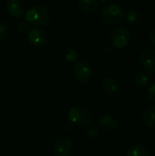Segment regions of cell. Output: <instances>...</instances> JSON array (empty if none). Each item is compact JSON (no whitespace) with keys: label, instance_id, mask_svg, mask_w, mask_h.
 I'll return each mask as SVG.
<instances>
[{"label":"cell","instance_id":"6da1fadb","mask_svg":"<svg viewBox=\"0 0 155 156\" xmlns=\"http://www.w3.org/2000/svg\"><path fill=\"white\" fill-rule=\"evenodd\" d=\"M68 120L76 127L86 128L92 123L93 115L86 107L81 105H74L69 111Z\"/></svg>","mask_w":155,"mask_h":156},{"label":"cell","instance_id":"7a4b0ae2","mask_svg":"<svg viewBox=\"0 0 155 156\" xmlns=\"http://www.w3.org/2000/svg\"><path fill=\"white\" fill-rule=\"evenodd\" d=\"M50 14L47 7L36 5L27 9L25 14V20L28 25L39 27L46 25L49 22Z\"/></svg>","mask_w":155,"mask_h":156},{"label":"cell","instance_id":"3957f363","mask_svg":"<svg viewBox=\"0 0 155 156\" xmlns=\"http://www.w3.org/2000/svg\"><path fill=\"white\" fill-rule=\"evenodd\" d=\"M125 12L123 8L117 4H111L105 5L100 10V18L104 24L118 25L124 19Z\"/></svg>","mask_w":155,"mask_h":156},{"label":"cell","instance_id":"277c9868","mask_svg":"<svg viewBox=\"0 0 155 156\" xmlns=\"http://www.w3.org/2000/svg\"><path fill=\"white\" fill-rule=\"evenodd\" d=\"M73 75L76 80L83 85L88 84L92 78V69L86 61H78L72 68Z\"/></svg>","mask_w":155,"mask_h":156},{"label":"cell","instance_id":"5b68a950","mask_svg":"<svg viewBox=\"0 0 155 156\" xmlns=\"http://www.w3.org/2000/svg\"><path fill=\"white\" fill-rule=\"evenodd\" d=\"M132 35L128 28L125 27H118L111 35V43L116 48H123L131 42Z\"/></svg>","mask_w":155,"mask_h":156},{"label":"cell","instance_id":"8992f818","mask_svg":"<svg viewBox=\"0 0 155 156\" xmlns=\"http://www.w3.org/2000/svg\"><path fill=\"white\" fill-rule=\"evenodd\" d=\"M27 39L33 47L38 48L46 47L48 43V36L47 32L38 27L29 28L27 31Z\"/></svg>","mask_w":155,"mask_h":156},{"label":"cell","instance_id":"52a82bcc","mask_svg":"<svg viewBox=\"0 0 155 156\" xmlns=\"http://www.w3.org/2000/svg\"><path fill=\"white\" fill-rule=\"evenodd\" d=\"M72 149L73 144L67 136L59 137L53 144V154L55 156H69Z\"/></svg>","mask_w":155,"mask_h":156},{"label":"cell","instance_id":"ba28073f","mask_svg":"<svg viewBox=\"0 0 155 156\" xmlns=\"http://www.w3.org/2000/svg\"><path fill=\"white\" fill-rule=\"evenodd\" d=\"M140 59L143 68L149 73H155V49L148 48L142 51Z\"/></svg>","mask_w":155,"mask_h":156},{"label":"cell","instance_id":"9c48e42d","mask_svg":"<svg viewBox=\"0 0 155 156\" xmlns=\"http://www.w3.org/2000/svg\"><path fill=\"white\" fill-rule=\"evenodd\" d=\"M6 8L8 13L15 18H20L24 15V5L21 0H7Z\"/></svg>","mask_w":155,"mask_h":156},{"label":"cell","instance_id":"30bf717a","mask_svg":"<svg viewBox=\"0 0 155 156\" xmlns=\"http://www.w3.org/2000/svg\"><path fill=\"white\" fill-rule=\"evenodd\" d=\"M101 89L109 95H116L120 90V85L114 78L106 77L101 82Z\"/></svg>","mask_w":155,"mask_h":156},{"label":"cell","instance_id":"8fae6325","mask_svg":"<svg viewBox=\"0 0 155 156\" xmlns=\"http://www.w3.org/2000/svg\"><path fill=\"white\" fill-rule=\"evenodd\" d=\"M142 122L146 128L155 127V105H148L143 110Z\"/></svg>","mask_w":155,"mask_h":156},{"label":"cell","instance_id":"7c38bea8","mask_svg":"<svg viewBox=\"0 0 155 156\" xmlns=\"http://www.w3.org/2000/svg\"><path fill=\"white\" fill-rule=\"evenodd\" d=\"M98 124L108 131H114L118 128L119 126V122L116 117L106 114L101 116L99 120H98Z\"/></svg>","mask_w":155,"mask_h":156},{"label":"cell","instance_id":"4fadbf2b","mask_svg":"<svg viewBox=\"0 0 155 156\" xmlns=\"http://www.w3.org/2000/svg\"><path fill=\"white\" fill-rule=\"evenodd\" d=\"M79 7L86 14H93L98 8V0H78Z\"/></svg>","mask_w":155,"mask_h":156},{"label":"cell","instance_id":"5bb4252c","mask_svg":"<svg viewBox=\"0 0 155 156\" xmlns=\"http://www.w3.org/2000/svg\"><path fill=\"white\" fill-rule=\"evenodd\" d=\"M133 81L137 87L140 88L146 87L151 81V74L148 71H139L135 75Z\"/></svg>","mask_w":155,"mask_h":156},{"label":"cell","instance_id":"9a60e30c","mask_svg":"<svg viewBox=\"0 0 155 156\" xmlns=\"http://www.w3.org/2000/svg\"><path fill=\"white\" fill-rule=\"evenodd\" d=\"M126 156H151V153L143 145H134L128 150Z\"/></svg>","mask_w":155,"mask_h":156},{"label":"cell","instance_id":"2e32d148","mask_svg":"<svg viewBox=\"0 0 155 156\" xmlns=\"http://www.w3.org/2000/svg\"><path fill=\"white\" fill-rule=\"evenodd\" d=\"M61 55H62L63 59L66 62H68V63H74V62H76L77 59H78V57H79L77 51L74 48H69V47L65 48L62 50Z\"/></svg>","mask_w":155,"mask_h":156},{"label":"cell","instance_id":"e0dca14e","mask_svg":"<svg viewBox=\"0 0 155 156\" xmlns=\"http://www.w3.org/2000/svg\"><path fill=\"white\" fill-rule=\"evenodd\" d=\"M124 18H125V21L127 24H129L131 26H135V25L139 24V22L141 20V16H140L139 12H137L136 10H130L125 14Z\"/></svg>","mask_w":155,"mask_h":156},{"label":"cell","instance_id":"ac0fdd59","mask_svg":"<svg viewBox=\"0 0 155 156\" xmlns=\"http://www.w3.org/2000/svg\"><path fill=\"white\" fill-rule=\"evenodd\" d=\"M89 128L86 131V134L89 138H97L100 134V129L97 126H88Z\"/></svg>","mask_w":155,"mask_h":156},{"label":"cell","instance_id":"d6986e66","mask_svg":"<svg viewBox=\"0 0 155 156\" xmlns=\"http://www.w3.org/2000/svg\"><path fill=\"white\" fill-rule=\"evenodd\" d=\"M147 97L148 100L152 102L155 103V82H153L148 89L147 91Z\"/></svg>","mask_w":155,"mask_h":156},{"label":"cell","instance_id":"ffe728a7","mask_svg":"<svg viewBox=\"0 0 155 156\" xmlns=\"http://www.w3.org/2000/svg\"><path fill=\"white\" fill-rule=\"evenodd\" d=\"M16 29H17L18 33L24 34V33H26V32H27L29 30V25L27 23H25V22H20L17 25Z\"/></svg>","mask_w":155,"mask_h":156},{"label":"cell","instance_id":"44dd1931","mask_svg":"<svg viewBox=\"0 0 155 156\" xmlns=\"http://www.w3.org/2000/svg\"><path fill=\"white\" fill-rule=\"evenodd\" d=\"M7 35H8V28H7V27L4 23L0 22V39L5 38L7 37Z\"/></svg>","mask_w":155,"mask_h":156},{"label":"cell","instance_id":"7402d4cb","mask_svg":"<svg viewBox=\"0 0 155 156\" xmlns=\"http://www.w3.org/2000/svg\"><path fill=\"white\" fill-rule=\"evenodd\" d=\"M149 39H150V41L152 42V44L155 46V29L151 32V34H150V36H149Z\"/></svg>","mask_w":155,"mask_h":156},{"label":"cell","instance_id":"603a6c76","mask_svg":"<svg viewBox=\"0 0 155 156\" xmlns=\"http://www.w3.org/2000/svg\"><path fill=\"white\" fill-rule=\"evenodd\" d=\"M112 1H114V0H100V3H102V4H105V5H107V4H110V3H111Z\"/></svg>","mask_w":155,"mask_h":156},{"label":"cell","instance_id":"cb8c5ba5","mask_svg":"<svg viewBox=\"0 0 155 156\" xmlns=\"http://www.w3.org/2000/svg\"><path fill=\"white\" fill-rule=\"evenodd\" d=\"M25 1H33V0H25Z\"/></svg>","mask_w":155,"mask_h":156}]
</instances>
